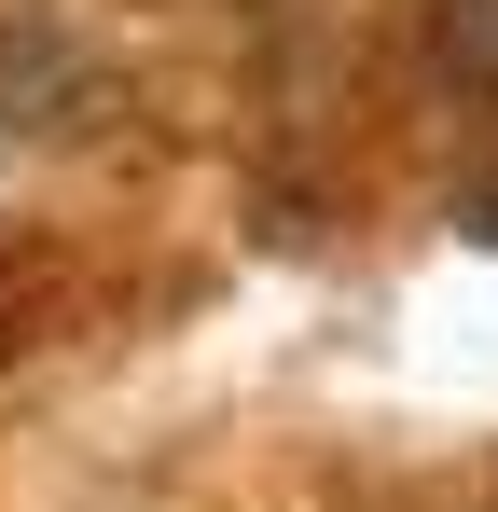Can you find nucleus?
I'll return each instance as SVG.
<instances>
[{"instance_id": "obj_1", "label": "nucleus", "mask_w": 498, "mask_h": 512, "mask_svg": "<svg viewBox=\"0 0 498 512\" xmlns=\"http://www.w3.org/2000/svg\"><path fill=\"white\" fill-rule=\"evenodd\" d=\"M443 56L471 84H498V0H443Z\"/></svg>"}]
</instances>
